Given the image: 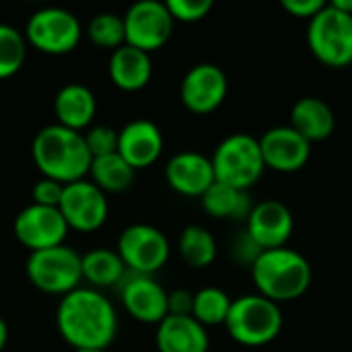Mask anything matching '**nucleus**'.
<instances>
[{"label": "nucleus", "instance_id": "1", "mask_svg": "<svg viewBox=\"0 0 352 352\" xmlns=\"http://www.w3.org/2000/svg\"><path fill=\"white\" fill-rule=\"evenodd\" d=\"M56 328L74 351H105L118 336V314L101 291L78 287L60 299Z\"/></svg>", "mask_w": 352, "mask_h": 352}, {"label": "nucleus", "instance_id": "2", "mask_svg": "<svg viewBox=\"0 0 352 352\" xmlns=\"http://www.w3.org/2000/svg\"><path fill=\"white\" fill-rule=\"evenodd\" d=\"M31 155L41 175L62 186L87 179L93 161L82 132L60 124H50L35 134Z\"/></svg>", "mask_w": 352, "mask_h": 352}, {"label": "nucleus", "instance_id": "3", "mask_svg": "<svg viewBox=\"0 0 352 352\" xmlns=\"http://www.w3.org/2000/svg\"><path fill=\"white\" fill-rule=\"evenodd\" d=\"M258 295L274 301H295L307 293L314 280L307 258L291 248L266 250L250 268Z\"/></svg>", "mask_w": 352, "mask_h": 352}, {"label": "nucleus", "instance_id": "4", "mask_svg": "<svg viewBox=\"0 0 352 352\" xmlns=\"http://www.w3.org/2000/svg\"><path fill=\"white\" fill-rule=\"evenodd\" d=\"M225 328L229 336L243 346L270 344L283 330V314L278 303L262 295H243L231 303Z\"/></svg>", "mask_w": 352, "mask_h": 352}, {"label": "nucleus", "instance_id": "5", "mask_svg": "<svg viewBox=\"0 0 352 352\" xmlns=\"http://www.w3.org/2000/svg\"><path fill=\"white\" fill-rule=\"evenodd\" d=\"M210 161L217 182L248 192L260 182L266 169L260 151V140L245 132H237L221 140Z\"/></svg>", "mask_w": 352, "mask_h": 352}, {"label": "nucleus", "instance_id": "6", "mask_svg": "<svg viewBox=\"0 0 352 352\" xmlns=\"http://www.w3.org/2000/svg\"><path fill=\"white\" fill-rule=\"evenodd\" d=\"M25 272L29 283L47 295H68L80 287L82 280V256L72 248L58 245L41 252H33L27 258Z\"/></svg>", "mask_w": 352, "mask_h": 352}, {"label": "nucleus", "instance_id": "7", "mask_svg": "<svg viewBox=\"0 0 352 352\" xmlns=\"http://www.w3.org/2000/svg\"><path fill=\"white\" fill-rule=\"evenodd\" d=\"M307 43L311 54L330 68H346L352 64V16L328 2L307 27Z\"/></svg>", "mask_w": 352, "mask_h": 352}, {"label": "nucleus", "instance_id": "8", "mask_svg": "<svg viewBox=\"0 0 352 352\" xmlns=\"http://www.w3.org/2000/svg\"><path fill=\"white\" fill-rule=\"evenodd\" d=\"M23 35L27 39V45H33L41 54L64 56L78 45L82 37V27L70 10L47 6L35 10L29 16Z\"/></svg>", "mask_w": 352, "mask_h": 352}, {"label": "nucleus", "instance_id": "9", "mask_svg": "<svg viewBox=\"0 0 352 352\" xmlns=\"http://www.w3.org/2000/svg\"><path fill=\"white\" fill-rule=\"evenodd\" d=\"M116 252L128 272L153 276L167 264L171 245L161 229L136 223L120 233Z\"/></svg>", "mask_w": 352, "mask_h": 352}, {"label": "nucleus", "instance_id": "10", "mask_svg": "<svg viewBox=\"0 0 352 352\" xmlns=\"http://www.w3.org/2000/svg\"><path fill=\"white\" fill-rule=\"evenodd\" d=\"M122 19L126 45H132L146 54L161 50L169 41L175 25L165 2L159 0H140L132 4Z\"/></svg>", "mask_w": 352, "mask_h": 352}, {"label": "nucleus", "instance_id": "11", "mask_svg": "<svg viewBox=\"0 0 352 352\" xmlns=\"http://www.w3.org/2000/svg\"><path fill=\"white\" fill-rule=\"evenodd\" d=\"M58 210L70 231L93 233L105 225L109 204L105 194L91 179H80L64 186Z\"/></svg>", "mask_w": 352, "mask_h": 352}, {"label": "nucleus", "instance_id": "12", "mask_svg": "<svg viewBox=\"0 0 352 352\" xmlns=\"http://www.w3.org/2000/svg\"><path fill=\"white\" fill-rule=\"evenodd\" d=\"M12 231L16 241L27 248L29 254H33L64 245L70 229L58 208L39 206L31 202L16 214Z\"/></svg>", "mask_w": 352, "mask_h": 352}, {"label": "nucleus", "instance_id": "13", "mask_svg": "<svg viewBox=\"0 0 352 352\" xmlns=\"http://www.w3.org/2000/svg\"><path fill=\"white\" fill-rule=\"evenodd\" d=\"M227 91L229 80L223 68L210 62H202L186 72L179 87V97L186 109L198 116H206L223 105Z\"/></svg>", "mask_w": 352, "mask_h": 352}, {"label": "nucleus", "instance_id": "14", "mask_svg": "<svg viewBox=\"0 0 352 352\" xmlns=\"http://www.w3.org/2000/svg\"><path fill=\"white\" fill-rule=\"evenodd\" d=\"M258 140L264 165L278 173L301 171L311 157V142H307L291 126H274Z\"/></svg>", "mask_w": 352, "mask_h": 352}, {"label": "nucleus", "instance_id": "15", "mask_svg": "<svg viewBox=\"0 0 352 352\" xmlns=\"http://www.w3.org/2000/svg\"><path fill=\"white\" fill-rule=\"evenodd\" d=\"M118 289L124 309L134 320L159 326L167 318V291L153 276L128 272Z\"/></svg>", "mask_w": 352, "mask_h": 352}, {"label": "nucleus", "instance_id": "16", "mask_svg": "<svg viewBox=\"0 0 352 352\" xmlns=\"http://www.w3.org/2000/svg\"><path fill=\"white\" fill-rule=\"evenodd\" d=\"M293 229H295L293 212L280 200H264L254 204L245 221V231L264 252L287 248Z\"/></svg>", "mask_w": 352, "mask_h": 352}, {"label": "nucleus", "instance_id": "17", "mask_svg": "<svg viewBox=\"0 0 352 352\" xmlns=\"http://www.w3.org/2000/svg\"><path fill=\"white\" fill-rule=\"evenodd\" d=\"M165 138L151 120H132L118 132V155L134 169H146L159 161Z\"/></svg>", "mask_w": 352, "mask_h": 352}, {"label": "nucleus", "instance_id": "18", "mask_svg": "<svg viewBox=\"0 0 352 352\" xmlns=\"http://www.w3.org/2000/svg\"><path fill=\"white\" fill-rule=\"evenodd\" d=\"M165 179L171 190L190 198H202L217 182L210 157L196 151H182L173 155L165 165Z\"/></svg>", "mask_w": 352, "mask_h": 352}, {"label": "nucleus", "instance_id": "19", "mask_svg": "<svg viewBox=\"0 0 352 352\" xmlns=\"http://www.w3.org/2000/svg\"><path fill=\"white\" fill-rule=\"evenodd\" d=\"M159 352H208L210 338L192 316H167L155 334Z\"/></svg>", "mask_w": 352, "mask_h": 352}, {"label": "nucleus", "instance_id": "20", "mask_svg": "<svg viewBox=\"0 0 352 352\" xmlns=\"http://www.w3.org/2000/svg\"><path fill=\"white\" fill-rule=\"evenodd\" d=\"M107 72H109V80L118 89L126 93L142 91L153 78L151 54L136 50L132 45H122L116 52H111L107 62Z\"/></svg>", "mask_w": 352, "mask_h": 352}, {"label": "nucleus", "instance_id": "21", "mask_svg": "<svg viewBox=\"0 0 352 352\" xmlns=\"http://www.w3.org/2000/svg\"><path fill=\"white\" fill-rule=\"evenodd\" d=\"M54 113L58 120L56 124L74 132H82L89 130L97 113V99L89 87L80 82H68L56 93Z\"/></svg>", "mask_w": 352, "mask_h": 352}, {"label": "nucleus", "instance_id": "22", "mask_svg": "<svg viewBox=\"0 0 352 352\" xmlns=\"http://www.w3.org/2000/svg\"><path fill=\"white\" fill-rule=\"evenodd\" d=\"M307 142H322L336 130V116L332 107L320 97H301L291 109V124Z\"/></svg>", "mask_w": 352, "mask_h": 352}, {"label": "nucleus", "instance_id": "23", "mask_svg": "<svg viewBox=\"0 0 352 352\" xmlns=\"http://www.w3.org/2000/svg\"><path fill=\"white\" fill-rule=\"evenodd\" d=\"M202 200V208L206 210V214H210L212 219H221V221H248L254 202L248 190H239L221 182H214Z\"/></svg>", "mask_w": 352, "mask_h": 352}, {"label": "nucleus", "instance_id": "24", "mask_svg": "<svg viewBox=\"0 0 352 352\" xmlns=\"http://www.w3.org/2000/svg\"><path fill=\"white\" fill-rule=\"evenodd\" d=\"M126 274L128 270L116 250L97 248L82 256V280L95 291L120 287Z\"/></svg>", "mask_w": 352, "mask_h": 352}, {"label": "nucleus", "instance_id": "25", "mask_svg": "<svg viewBox=\"0 0 352 352\" xmlns=\"http://www.w3.org/2000/svg\"><path fill=\"white\" fill-rule=\"evenodd\" d=\"M89 177L103 194H122L134 184L136 171L118 153H113L93 159L89 167Z\"/></svg>", "mask_w": 352, "mask_h": 352}, {"label": "nucleus", "instance_id": "26", "mask_svg": "<svg viewBox=\"0 0 352 352\" xmlns=\"http://www.w3.org/2000/svg\"><path fill=\"white\" fill-rule=\"evenodd\" d=\"M182 260L190 268H208L217 260V239L202 225H188L177 241Z\"/></svg>", "mask_w": 352, "mask_h": 352}, {"label": "nucleus", "instance_id": "27", "mask_svg": "<svg viewBox=\"0 0 352 352\" xmlns=\"http://www.w3.org/2000/svg\"><path fill=\"white\" fill-rule=\"evenodd\" d=\"M231 297L219 289V287H204L198 293H194V307L192 318L202 324L204 328L210 326H225L229 309H231Z\"/></svg>", "mask_w": 352, "mask_h": 352}, {"label": "nucleus", "instance_id": "28", "mask_svg": "<svg viewBox=\"0 0 352 352\" xmlns=\"http://www.w3.org/2000/svg\"><path fill=\"white\" fill-rule=\"evenodd\" d=\"M27 58V39L12 25L0 23V80L14 76Z\"/></svg>", "mask_w": 352, "mask_h": 352}, {"label": "nucleus", "instance_id": "29", "mask_svg": "<svg viewBox=\"0 0 352 352\" xmlns=\"http://www.w3.org/2000/svg\"><path fill=\"white\" fill-rule=\"evenodd\" d=\"M87 35L93 45L116 52L118 47L126 45L124 19L116 12H99L89 21Z\"/></svg>", "mask_w": 352, "mask_h": 352}, {"label": "nucleus", "instance_id": "30", "mask_svg": "<svg viewBox=\"0 0 352 352\" xmlns=\"http://www.w3.org/2000/svg\"><path fill=\"white\" fill-rule=\"evenodd\" d=\"M82 136L91 153V159L118 153V132L109 126H93L87 132H82Z\"/></svg>", "mask_w": 352, "mask_h": 352}, {"label": "nucleus", "instance_id": "31", "mask_svg": "<svg viewBox=\"0 0 352 352\" xmlns=\"http://www.w3.org/2000/svg\"><path fill=\"white\" fill-rule=\"evenodd\" d=\"M165 6L173 21L198 23L212 10V0H167Z\"/></svg>", "mask_w": 352, "mask_h": 352}, {"label": "nucleus", "instance_id": "32", "mask_svg": "<svg viewBox=\"0 0 352 352\" xmlns=\"http://www.w3.org/2000/svg\"><path fill=\"white\" fill-rule=\"evenodd\" d=\"M262 252L264 250L250 237L248 231L237 233L229 245V256L233 258V262L239 266H248V268H252L256 264V260L262 256Z\"/></svg>", "mask_w": 352, "mask_h": 352}, {"label": "nucleus", "instance_id": "33", "mask_svg": "<svg viewBox=\"0 0 352 352\" xmlns=\"http://www.w3.org/2000/svg\"><path fill=\"white\" fill-rule=\"evenodd\" d=\"M62 192H64V186H62V184H58V182H54V179H47V177H41V179L33 186V190H31L33 204L58 208L60 198H62Z\"/></svg>", "mask_w": 352, "mask_h": 352}, {"label": "nucleus", "instance_id": "34", "mask_svg": "<svg viewBox=\"0 0 352 352\" xmlns=\"http://www.w3.org/2000/svg\"><path fill=\"white\" fill-rule=\"evenodd\" d=\"M194 293L186 289H175L167 293V316H192Z\"/></svg>", "mask_w": 352, "mask_h": 352}, {"label": "nucleus", "instance_id": "35", "mask_svg": "<svg viewBox=\"0 0 352 352\" xmlns=\"http://www.w3.org/2000/svg\"><path fill=\"white\" fill-rule=\"evenodd\" d=\"M326 4L328 2L324 0H283V8L289 14L297 19H307V21H311Z\"/></svg>", "mask_w": 352, "mask_h": 352}, {"label": "nucleus", "instance_id": "36", "mask_svg": "<svg viewBox=\"0 0 352 352\" xmlns=\"http://www.w3.org/2000/svg\"><path fill=\"white\" fill-rule=\"evenodd\" d=\"M6 342H8V326H6V322L0 318V352L4 351Z\"/></svg>", "mask_w": 352, "mask_h": 352}, {"label": "nucleus", "instance_id": "37", "mask_svg": "<svg viewBox=\"0 0 352 352\" xmlns=\"http://www.w3.org/2000/svg\"><path fill=\"white\" fill-rule=\"evenodd\" d=\"M338 10H342V12H346V14H351L352 16V0H334L332 2Z\"/></svg>", "mask_w": 352, "mask_h": 352}, {"label": "nucleus", "instance_id": "38", "mask_svg": "<svg viewBox=\"0 0 352 352\" xmlns=\"http://www.w3.org/2000/svg\"><path fill=\"white\" fill-rule=\"evenodd\" d=\"M74 352H105V351H74Z\"/></svg>", "mask_w": 352, "mask_h": 352}]
</instances>
